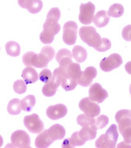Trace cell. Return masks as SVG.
<instances>
[{"label":"cell","instance_id":"obj_1","mask_svg":"<svg viewBox=\"0 0 131 148\" xmlns=\"http://www.w3.org/2000/svg\"><path fill=\"white\" fill-rule=\"evenodd\" d=\"M60 17V11L58 8H52L48 12L43 25V30L40 36V40L43 44L48 45L52 43L55 36L59 33L61 26L58 22Z\"/></svg>","mask_w":131,"mask_h":148},{"label":"cell","instance_id":"obj_2","mask_svg":"<svg viewBox=\"0 0 131 148\" xmlns=\"http://www.w3.org/2000/svg\"><path fill=\"white\" fill-rule=\"evenodd\" d=\"M55 52L50 46H44L40 53L33 51L25 53L22 57L23 64L27 66H33L37 68L47 67L48 64L53 59Z\"/></svg>","mask_w":131,"mask_h":148},{"label":"cell","instance_id":"obj_3","mask_svg":"<svg viewBox=\"0 0 131 148\" xmlns=\"http://www.w3.org/2000/svg\"><path fill=\"white\" fill-rule=\"evenodd\" d=\"M79 33L81 40L89 47L97 51L101 46L102 38L93 26H83L80 28Z\"/></svg>","mask_w":131,"mask_h":148},{"label":"cell","instance_id":"obj_4","mask_svg":"<svg viewBox=\"0 0 131 148\" xmlns=\"http://www.w3.org/2000/svg\"><path fill=\"white\" fill-rule=\"evenodd\" d=\"M117 125L112 124L106 133L102 134L96 141L97 148H115L119 138Z\"/></svg>","mask_w":131,"mask_h":148},{"label":"cell","instance_id":"obj_5","mask_svg":"<svg viewBox=\"0 0 131 148\" xmlns=\"http://www.w3.org/2000/svg\"><path fill=\"white\" fill-rule=\"evenodd\" d=\"M23 123L28 131L34 134H39L42 132L44 128L42 121L36 113L26 116L24 117Z\"/></svg>","mask_w":131,"mask_h":148},{"label":"cell","instance_id":"obj_6","mask_svg":"<svg viewBox=\"0 0 131 148\" xmlns=\"http://www.w3.org/2000/svg\"><path fill=\"white\" fill-rule=\"evenodd\" d=\"M95 10V6L90 1L87 3H81L79 15L80 22L84 25H89L92 23Z\"/></svg>","mask_w":131,"mask_h":148},{"label":"cell","instance_id":"obj_7","mask_svg":"<svg viewBox=\"0 0 131 148\" xmlns=\"http://www.w3.org/2000/svg\"><path fill=\"white\" fill-rule=\"evenodd\" d=\"M78 25L75 21H67L63 26V40L68 45H73L76 42Z\"/></svg>","mask_w":131,"mask_h":148},{"label":"cell","instance_id":"obj_8","mask_svg":"<svg viewBox=\"0 0 131 148\" xmlns=\"http://www.w3.org/2000/svg\"><path fill=\"white\" fill-rule=\"evenodd\" d=\"M123 60L119 54H111L107 58H104L100 61V66L101 70L106 72H110L119 68L123 63Z\"/></svg>","mask_w":131,"mask_h":148},{"label":"cell","instance_id":"obj_9","mask_svg":"<svg viewBox=\"0 0 131 148\" xmlns=\"http://www.w3.org/2000/svg\"><path fill=\"white\" fill-rule=\"evenodd\" d=\"M79 107L85 114L91 117H96L100 113V107L88 97L81 100Z\"/></svg>","mask_w":131,"mask_h":148},{"label":"cell","instance_id":"obj_10","mask_svg":"<svg viewBox=\"0 0 131 148\" xmlns=\"http://www.w3.org/2000/svg\"><path fill=\"white\" fill-rule=\"evenodd\" d=\"M11 144L14 147L31 148L30 136L23 130H17L12 133L11 136Z\"/></svg>","mask_w":131,"mask_h":148},{"label":"cell","instance_id":"obj_11","mask_svg":"<svg viewBox=\"0 0 131 148\" xmlns=\"http://www.w3.org/2000/svg\"><path fill=\"white\" fill-rule=\"evenodd\" d=\"M89 98L98 103H101L108 97L107 91L98 83H95L89 89Z\"/></svg>","mask_w":131,"mask_h":148},{"label":"cell","instance_id":"obj_12","mask_svg":"<svg viewBox=\"0 0 131 148\" xmlns=\"http://www.w3.org/2000/svg\"><path fill=\"white\" fill-rule=\"evenodd\" d=\"M72 54L71 51L66 49H61L57 52L55 59L59 64V69L62 74L66 73L68 66L73 62L71 59Z\"/></svg>","mask_w":131,"mask_h":148},{"label":"cell","instance_id":"obj_13","mask_svg":"<svg viewBox=\"0 0 131 148\" xmlns=\"http://www.w3.org/2000/svg\"><path fill=\"white\" fill-rule=\"evenodd\" d=\"M68 110L64 104L59 103L50 106L46 110L48 117L53 120H57L63 118L67 114Z\"/></svg>","mask_w":131,"mask_h":148},{"label":"cell","instance_id":"obj_14","mask_svg":"<svg viewBox=\"0 0 131 148\" xmlns=\"http://www.w3.org/2000/svg\"><path fill=\"white\" fill-rule=\"evenodd\" d=\"M97 75V71L95 67L89 66L83 71L81 77L77 80L78 84L82 87H89L91 85L93 79L96 77Z\"/></svg>","mask_w":131,"mask_h":148},{"label":"cell","instance_id":"obj_15","mask_svg":"<svg viewBox=\"0 0 131 148\" xmlns=\"http://www.w3.org/2000/svg\"><path fill=\"white\" fill-rule=\"evenodd\" d=\"M115 119L118 123L119 132L125 128L131 127V111L121 110L117 112Z\"/></svg>","mask_w":131,"mask_h":148},{"label":"cell","instance_id":"obj_16","mask_svg":"<svg viewBox=\"0 0 131 148\" xmlns=\"http://www.w3.org/2000/svg\"><path fill=\"white\" fill-rule=\"evenodd\" d=\"M98 129L95 125L84 126L79 131V136L83 140L87 142L95 139Z\"/></svg>","mask_w":131,"mask_h":148},{"label":"cell","instance_id":"obj_17","mask_svg":"<svg viewBox=\"0 0 131 148\" xmlns=\"http://www.w3.org/2000/svg\"><path fill=\"white\" fill-rule=\"evenodd\" d=\"M48 134L54 141L62 140L65 137V128L60 124H55L48 129Z\"/></svg>","mask_w":131,"mask_h":148},{"label":"cell","instance_id":"obj_18","mask_svg":"<svg viewBox=\"0 0 131 148\" xmlns=\"http://www.w3.org/2000/svg\"><path fill=\"white\" fill-rule=\"evenodd\" d=\"M54 142L49 136L48 129H46L37 136L35 141V145L37 148H48Z\"/></svg>","mask_w":131,"mask_h":148},{"label":"cell","instance_id":"obj_19","mask_svg":"<svg viewBox=\"0 0 131 148\" xmlns=\"http://www.w3.org/2000/svg\"><path fill=\"white\" fill-rule=\"evenodd\" d=\"M22 77L27 85L34 83L39 80V75L35 69L31 67H26L23 69Z\"/></svg>","mask_w":131,"mask_h":148},{"label":"cell","instance_id":"obj_20","mask_svg":"<svg viewBox=\"0 0 131 148\" xmlns=\"http://www.w3.org/2000/svg\"><path fill=\"white\" fill-rule=\"evenodd\" d=\"M110 18L106 11H99L94 18L93 23L98 28H103L108 24Z\"/></svg>","mask_w":131,"mask_h":148},{"label":"cell","instance_id":"obj_21","mask_svg":"<svg viewBox=\"0 0 131 148\" xmlns=\"http://www.w3.org/2000/svg\"><path fill=\"white\" fill-rule=\"evenodd\" d=\"M82 72L80 64L73 62L68 66L66 73L62 75L78 80L81 77Z\"/></svg>","mask_w":131,"mask_h":148},{"label":"cell","instance_id":"obj_22","mask_svg":"<svg viewBox=\"0 0 131 148\" xmlns=\"http://www.w3.org/2000/svg\"><path fill=\"white\" fill-rule=\"evenodd\" d=\"M73 56L77 62L81 63L83 62L87 58V52L85 49L80 45L74 46L73 48Z\"/></svg>","mask_w":131,"mask_h":148},{"label":"cell","instance_id":"obj_23","mask_svg":"<svg viewBox=\"0 0 131 148\" xmlns=\"http://www.w3.org/2000/svg\"><path fill=\"white\" fill-rule=\"evenodd\" d=\"M36 102L35 96L29 95L26 96L20 101V107L22 110L26 112H30L35 106Z\"/></svg>","mask_w":131,"mask_h":148},{"label":"cell","instance_id":"obj_24","mask_svg":"<svg viewBox=\"0 0 131 148\" xmlns=\"http://www.w3.org/2000/svg\"><path fill=\"white\" fill-rule=\"evenodd\" d=\"M5 50L7 54L10 56L16 57L20 54V45L18 43L14 41H10L6 44Z\"/></svg>","mask_w":131,"mask_h":148},{"label":"cell","instance_id":"obj_25","mask_svg":"<svg viewBox=\"0 0 131 148\" xmlns=\"http://www.w3.org/2000/svg\"><path fill=\"white\" fill-rule=\"evenodd\" d=\"M19 99H12L8 104L7 110L8 113L11 115H16L21 112L20 102Z\"/></svg>","mask_w":131,"mask_h":148},{"label":"cell","instance_id":"obj_26","mask_svg":"<svg viewBox=\"0 0 131 148\" xmlns=\"http://www.w3.org/2000/svg\"><path fill=\"white\" fill-rule=\"evenodd\" d=\"M123 6L119 3H114L108 9V14L109 16L113 18H119L123 14Z\"/></svg>","mask_w":131,"mask_h":148},{"label":"cell","instance_id":"obj_27","mask_svg":"<svg viewBox=\"0 0 131 148\" xmlns=\"http://www.w3.org/2000/svg\"><path fill=\"white\" fill-rule=\"evenodd\" d=\"M78 83L77 80L63 75L61 86L66 91H72L77 87Z\"/></svg>","mask_w":131,"mask_h":148},{"label":"cell","instance_id":"obj_28","mask_svg":"<svg viewBox=\"0 0 131 148\" xmlns=\"http://www.w3.org/2000/svg\"><path fill=\"white\" fill-rule=\"evenodd\" d=\"M77 121L78 125L82 127L95 125L96 119L93 117H91L85 114H82L78 116Z\"/></svg>","mask_w":131,"mask_h":148},{"label":"cell","instance_id":"obj_29","mask_svg":"<svg viewBox=\"0 0 131 148\" xmlns=\"http://www.w3.org/2000/svg\"><path fill=\"white\" fill-rule=\"evenodd\" d=\"M50 80L46 83L42 89L43 95L46 97H51L54 95L58 88L51 82Z\"/></svg>","mask_w":131,"mask_h":148},{"label":"cell","instance_id":"obj_30","mask_svg":"<svg viewBox=\"0 0 131 148\" xmlns=\"http://www.w3.org/2000/svg\"><path fill=\"white\" fill-rule=\"evenodd\" d=\"M69 141L72 148H75L77 146L83 145L86 143L85 141L83 140L80 138L79 131L75 132L72 134L71 138H69Z\"/></svg>","mask_w":131,"mask_h":148},{"label":"cell","instance_id":"obj_31","mask_svg":"<svg viewBox=\"0 0 131 148\" xmlns=\"http://www.w3.org/2000/svg\"><path fill=\"white\" fill-rule=\"evenodd\" d=\"M27 84L23 80H18L14 83L13 89L14 92L19 95L25 93L27 90Z\"/></svg>","mask_w":131,"mask_h":148},{"label":"cell","instance_id":"obj_32","mask_svg":"<svg viewBox=\"0 0 131 148\" xmlns=\"http://www.w3.org/2000/svg\"><path fill=\"white\" fill-rule=\"evenodd\" d=\"M63 75L59 68H57L54 71L53 75L51 82L57 88L60 86L62 81Z\"/></svg>","mask_w":131,"mask_h":148},{"label":"cell","instance_id":"obj_33","mask_svg":"<svg viewBox=\"0 0 131 148\" xmlns=\"http://www.w3.org/2000/svg\"><path fill=\"white\" fill-rule=\"evenodd\" d=\"M43 6V2L41 0H33L31 6L28 10L30 13L35 14L42 10Z\"/></svg>","mask_w":131,"mask_h":148},{"label":"cell","instance_id":"obj_34","mask_svg":"<svg viewBox=\"0 0 131 148\" xmlns=\"http://www.w3.org/2000/svg\"><path fill=\"white\" fill-rule=\"evenodd\" d=\"M109 119L108 116L104 114L100 116L96 119L95 125L98 130L104 128L108 124Z\"/></svg>","mask_w":131,"mask_h":148},{"label":"cell","instance_id":"obj_35","mask_svg":"<svg viewBox=\"0 0 131 148\" xmlns=\"http://www.w3.org/2000/svg\"><path fill=\"white\" fill-rule=\"evenodd\" d=\"M52 76L51 71L48 69H44L40 73L39 78L43 83H46L51 80Z\"/></svg>","mask_w":131,"mask_h":148},{"label":"cell","instance_id":"obj_36","mask_svg":"<svg viewBox=\"0 0 131 148\" xmlns=\"http://www.w3.org/2000/svg\"><path fill=\"white\" fill-rule=\"evenodd\" d=\"M102 43L101 46L98 49V51L104 52L110 49L111 47V43L109 39L106 38H102Z\"/></svg>","mask_w":131,"mask_h":148},{"label":"cell","instance_id":"obj_37","mask_svg":"<svg viewBox=\"0 0 131 148\" xmlns=\"http://www.w3.org/2000/svg\"><path fill=\"white\" fill-rule=\"evenodd\" d=\"M127 144H131V127L125 128L120 132Z\"/></svg>","mask_w":131,"mask_h":148},{"label":"cell","instance_id":"obj_38","mask_svg":"<svg viewBox=\"0 0 131 148\" xmlns=\"http://www.w3.org/2000/svg\"><path fill=\"white\" fill-rule=\"evenodd\" d=\"M123 38L128 42H131V25H128L124 27L122 30Z\"/></svg>","mask_w":131,"mask_h":148},{"label":"cell","instance_id":"obj_39","mask_svg":"<svg viewBox=\"0 0 131 148\" xmlns=\"http://www.w3.org/2000/svg\"><path fill=\"white\" fill-rule=\"evenodd\" d=\"M33 0H18V5L23 8L27 9L30 8Z\"/></svg>","mask_w":131,"mask_h":148},{"label":"cell","instance_id":"obj_40","mask_svg":"<svg viewBox=\"0 0 131 148\" xmlns=\"http://www.w3.org/2000/svg\"><path fill=\"white\" fill-rule=\"evenodd\" d=\"M61 147L62 148H72V147L70 145L69 138L64 139L63 140Z\"/></svg>","mask_w":131,"mask_h":148},{"label":"cell","instance_id":"obj_41","mask_svg":"<svg viewBox=\"0 0 131 148\" xmlns=\"http://www.w3.org/2000/svg\"><path fill=\"white\" fill-rule=\"evenodd\" d=\"M125 69L127 73L131 75V61L127 62L125 65Z\"/></svg>","mask_w":131,"mask_h":148},{"label":"cell","instance_id":"obj_42","mask_svg":"<svg viewBox=\"0 0 131 148\" xmlns=\"http://www.w3.org/2000/svg\"><path fill=\"white\" fill-rule=\"evenodd\" d=\"M129 90H130V94L131 97V83L130 85V88H129Z\"/></svg>","mask_w":131,"mask_h":148},{"label":"cell","instance_id":"obj_43","mask_svg":"<svg viewBox=\"0 0 131 148\" xmlns=\"http://www.w3.org/2000/svg\"></svg>","mask_w":131,"mask_h":148}]
</instances>
